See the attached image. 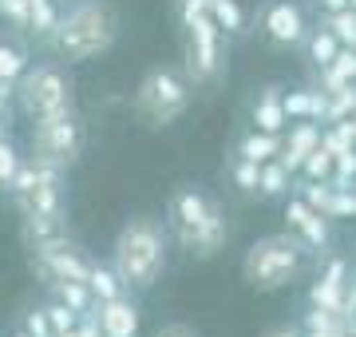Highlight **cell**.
<instances>
[{"label":"cell","mask_w":356,"mask_h":337,"mask_svg":"<svg viewBox=\"0 0 356 337\" xmlns=\"http://www.w3.org/2000/svg\"><path fill=\"white\" fill-rule=\"evenodd\" d=\"M119 32H123V13L111 0H67V13H60V24L48 36V44L60 60L83 64L107 52Z\"/></svg>","instance_id":"obj_1"},{"label":"cell","mask_w":356,"mask_h":337,"mask_svg":"<svg viewBox=\"0 0 356 337\" xmlns=\"http://www.w3.org/2000/svg\"><path fill=\"white\" fill-rule=\"evenodd\" d=\"M166 258H170V230L159 219L139 214L119 226L111 246V270L119 274V282L127 290H139V294L151 290L163 278Z\"/></svg>","instance_id":"obj_2"},{"label":"cell","mask_w":356,"mask_h":337,"mask_svg":"<svg viewBox=\"0 0 356 337\" xmlns=\"http://www.w3.org/2000/svg\"><path fill=\"white\" fill-rule=\"evenodd\" d=\"M166 230L191 258H214L226 246L229 226L214 198H206L198 187H178L166 203Z\"/></svg>","instance_id":"obj_3"},{"label":"cell","mask_w":356,"mask_h":337,"mask_svg":"<svg viewBox=\"0 0 356 337\" xmlns=\"http://www.w3.org/2000/svg\"><path fill=\"white\" fill-rule=\"evenodd\" d=\"M301 266H305V250H301V242H297L289 230L285 234H266V238L250 242V250H245L242 278H245V285L269 294V290L289 285L293 278L301 274Z\"/></svg>","instance_id":"obj_4"},{"label":"cell","mask_w":356,"mask_h":337,"mask_svg":"<svg viewBox=\"0 0 356 337\" xmlns=\"http://www.w3.org/2000/svg\"><path fill=\"white\" fill-rule=\"evenodd\" d=\"M191 79L182 76L178 68L159 64L143 76L139 91H135V116L147 123V127H170L175 119L186 116L191 107Z\"/></svg>","instance_id":"obj_5"},{"label":"cell","mask_w":356,"mask_h":337,"mask_svg":"<svg viewBox=\"0 0 356 337\" xmlns=\"http://www.w3.org/2000/svg\"><path fill=\"white\" fill-rule=\"evenodd\" d=\"M16 100L32 119H56L76 111V79L64 64H28V72L16 79Z\"/></svg>","instance_id":"obj_6"},{"label":"cell","mask_w":356,"mask_h":337,"mask_svg":"<svg viewBox=\"0 0 356 337\" xmlns=\"http://www.w3.org/2000/svg\"><path fill=\"white\" fill-rule=\"evenodd\" d=\"M182 56H186V79L191 84H210L222 76L226 68V44H222V28L206 16H194L182 24Z\"/></svg>","instance_id":"obj_7"},{"label":"cell","mask_w":356,"mask_h":337,"mask_svg":"<svg viewBox=\"0 0 356 337\" xmlns=\"http://www.w3.org/2000/svg\"><path fill=\"white\" fill-rule=\"evenodd\" d=\"M83 143H88V131H83L76 111L56 119H32V147L40 159H51L56 167H72L83 155Z\"/></svg>","instance_id":"obj_8"},{"label":"cell","mask_w":356,"mask_h":337,"mask_svg":"<svg viewBox=\"0 0 356 337\" xmlns=\"http://www.w3.org/2000/svg\"><path fill=\"white\" fill-rule=\"evenodd\" d=\"M254 28L273 52H293L305 40L309 20L297 0H261V8L254 13Z\"/></svg>","instance_id":"obj_9"},{"label":"cell","mask_w":356,"mask_h":337,"mask_svg":"<svg viewBox=\"0 0 356 337\" xmlns=\"http://www.w3.org/2000/svg\"><path fill=\"white\" fill-rule=\"evenodd\" d=\"M91 313H95L103 337H139L143 313H139V306L131 301V294L111 298V301H95V310Z\"/></svg>","instance_id":"obj_10"},{"label":"cell","mask_w":356,"mask_h":337,"mask_svg":"<svg viewBox=\"0 0 356 337\" xmlns=\"http://www.w3.org/2000/svg\"><path fill=\"white\" fill-rule=\"evenodd\" d=\"M281 84H266V88L254 95V104H250V127L257 131H285L289 127V119H285V111H281Z\"/></svg>","instance_id":"obj_11"},{"label":"cell","mask_w":356,"mask_h":337,"mask_svg":"<svg viewBox=\"0 0 356 337\" xmlns=\"http://www.w3.org/2000/svg\"><path fill=\"white\" fill-rule=\"evenodd\" d=\"M281 111L285 119H313L321 123V111H325V91L321 88H293V91H281Z\"/></svg>","instance_id":"obj_12"},{"label":"cell","mask_w":356,"mask_h":337,"mask_svg":"<svg viewBox=\"0 0 356 337\" xmlns=\"http://www.w3.org/2000/svg\"><path fill=\"white\" fill-rule=\"evenodd\" d=\"M281 151V135L277 131H242L238 135V143H234V155L238 159H250V163H266V159H273Z\"/></svg>","instance_id":"obj_13"},{"label":"cell","mask_w":356,"mask_h":337,"mask_svg":"<svg viewBox=\"0 0 356 337\" xmlns=\"http://www.w3.org/2000/svg\"><path fill=\"white\" fill-rule=\"evenodd\" d=\"M293 238L301 242L305 254H325V250L332 246V219L329 214H321V210H313V214L293 230Z\"/></svg>","instance_id":"obj_14"},{"label":"cell","mask_w":356,"mask_h":337,"mask_svg":"<svg viewBox=\"0 0 356 337\" xmlns=\"http://www.w3.org/2000/svg\"><path fill=\"white\" fill-rule=\"evenodd\" d=\"M301 52H305V64L313 68V72H321L332 56L341 52V44H337V36H332L325 24H317V28H309V32H305V40H301Z\"/></svg>","instance_id":"obj_15"},{"label":"cell","mask_w":356,"mask_h":337,"mask_svg":"<svg viewBox=\"0 0 356 337\" xmlns=\"http://www.w3.org/2000/svg\"><path fill=\"white\" fill-rule=\"evenodd\" d=\"M293 191V175L285 167H281V159H266L261 167H257V198H266V203H273V198H285Z\"/></svg>","instance_id":"obj_16"},{"label":"cell","mask_w":356,"mask_h":337,"mask_svg":"<svg viewBox=\"0 0 356 337\" xmlns=\"http://www.w3.org/2000/svg\"><path fill=\"white\" fill-rule=\"evenodd\" d=\"M317 76H321V84H317L321 91H337L344 84H356V48H341Z\"/></svg>","instance_id":"obj_17"},{"label":"cell","mask_w":356,"mask_h":337,"mask_svg":"<svg viewBox=\"0 0 356 337\" xmlns=\"http://www.w3.org/2000/svg\"><path fill=\"white\" fill-rule=\"evenodd\" d=\"M24 238L28 242H56V238H67V222L64 214H24Z\"/></svg>","instance_id":"obj_18"},{"label":"cell","mask_w":356,"mask_h":337,"mask_svg":"<svg viewBox=\"0 0 356 337\" xmlns=\"http://www.w3.org/2000/svg\"><path fill=\"white\" fill-rule=\"evenodd\" d=\"M88 290H91V298H95V301H111V298H123V294H131L127 285L119 282V274H115L111 266H103V262H91Z\"/></svg>","instance_id":"obj_19"},{"label":"cell","mask_w":356,"mask_h":337,"mask_svg":"<svg viewBox=\"0 0 356 337\" xmlns=\"http://www.w3.org/2000/svg\"><path fill=\"white\" fill-rule=\"evenodd\" d=\"M48 285H51V298L64 301V306L76 313V318H83V313L95 310V298H91L88 282H48Z\"/></svg>","instance_id":"obj_20"},{"label":"cell","mask_w":356,"mask_h":337,"mask_svg":"<svg viewBox=\"0 0 356 337\" xmlns=\"http://www.w3.org/2000/svg\"><path fill=\"white\" fill-rule=\"evenodd\" d=\"M28 64H32V56H28L24 44H13V40H0V84H13L28 72Z\"/></svg>","instance_id":"obj_21"},{"label":"cell","mask_w":356,"mask_h":337,"mask_svg":"<svg viewBox=\"0 0 356 337\" xmlns=\"http://www.w3.org/2000/svg\"><path fill=\"white\" fill-rule=\"evenodd\" d=\"M210 20L222 28V36H242L245 32V13L238 0H210Z\"/></svg>","instance_id":"obj_22"},{"label":"cell","mask_w":356,"mask_h":337,"mask_svg":"<svg viewBox=\"0 0 356 337\" xmlns=\"http://www.w3.org/2000/svg\"><path fill=\"white\" fill-rule=\"evenodd\" d=\"M60 24V8L56 0H32V13H28V36L36 40H48Z\"/></svg>","instance_id":"obj_23"},{"label":"cell","mask_w":356,"mask_h":337,"mask_svg":"<svg viewBox=\"0 0 356 337\" xmlns=\"http://www.w3.org/2000/svg\"><path fill=\"white\" fill-rule=\"evenodd\" d=\"M321 147H325L332 159L344 155V151H356L353 123H348V119H341V123H325V127H321Z\"/></svg>","instance_id":"obj_24"},{"label":"cell","mask_w":356,"mask_h":337,"mask_svg":"<svg viewBox=\"0 0 356 337\" xmlns=\"http://www.w3.org/2000/svg\"><path fill=\"white\" fill-rule=\"evenodd\" d=\"M321 24L337 36V44H341V48H356V13H353V8L325 13V16H321Z\"/></svg>","instance_id":"obj_25"},{"label":"cell","mask_w":356,"mask_h":337,"mask_svg":"<svg viewBox=\"0 0 356 337\" xmlns=\"http://www.w3.org/2000/svg\"><path fill=\"white\" fill-rule=\"evenodd\" d=\"M309 306L344 313V285H332V282H321V278H317V282L309 285Z\"/></svg>","instance_id":"obj_26"},{"label":"cell","mask_w":356,"mask_h":337,"mask_svg":"<svg viewBox=\"0 0 356 337\" xmlns=\"http://www.w3.org/2000/svg\"><path fill=\"white\" fill-rule=\"evenodd\" d=\"M321 214H329L332 222L356 219V195H353V187H332V195H329V203H325V210H321Z\"/></svg>","instance_id":"obj_27"},{"label":"cell","mask_w":356,"mask_h":337,"mask_svg":"<svg viewBox=\"0 0 356 337\" xmlns=\"http://www.w3.org/2000/svg\"><path fill=\"white\" fill-rule=\"evenodd\" d=\"M257 167L261 163H250V159H229V182L242 191V195H257Z\"/></svg>","instance_id":"obj_28"},{"label":"cell","mask_w":356,"mask_h":337,"mask_svg":"<svg viewBox=\"0 0 356 337\" xmlns=\"http://www.w3.org/2000/svg\"><path fill=\"white\" fill-rule=\"evenodd\" d=\"M28 13H32V0H0V20L16 32H28Z\"/></svg>","instance_id":"obj_29"},{"label":"cell","mask_w":356,"mask_h":337,"mask_svg":"<svg viewBox=\"0 0 356 337\" xmlns=\"http://www.w3.org/2000/svg\"><path fill=\"white\" fill-rule=\"evenodd\" d=\"M353 182H356V151H344V155L332 159L329 187H353Z\"/></svg>","instance_id":"obj_30"},{"label":"cell","mask_w":356,"mask_h":337,"mask_svg":"<svg viewBox=\"0 0 356 337\" xmlns=\"http://www.w3.org/2000/svg\"><path fill=\"white\" fill-rule=\"evenodd\" d=\"M20 151L13 147V139H0V191H8V182H13L16 167H20Z\"/></svg>","instance_id":"obj_31"},{"label":"cell","mask_w":356,"mask_h":337,"mask_svg":"<svg viewBox=\"0 0 356 337\" xmlns=\"http://www.w3.org/2000/svg\"><path fill=\"white\" fill-rule=\"evenodd\" d=\"M44 313H48V325H51V337L56 334H67V329H72V325H76V313L67 310L64 301H56L51 298L48 306H44Z\"/></svg>","instance_id":"obj_32"},{"label":"cell","mask_w":356,"mask_h":337,"mask_svg":"<svg viewBox=\"0 0 356 337\" xmlns=\"http://www.w3.org/2000/svg\"><path fill=\"white\" fill-rule=\"evenodd\" d=\"M297 191H301V198H305L313 210H325V203H329V195H332L329 182H305V179H297Z\"/></svg>","instance_id":"obj_33"},{"label":"cell","mask_w":356,"mask_h":337,"mask_svg":"<svg viewBox=\"0 0 356 337\" xmlns=\"http://www.w3.org/2000/svg\"><path fill=\"white\" fill-rule=\"evenodd\" d=\"M28 337H51V325H48V313H44V306H32V310L24 313V325H20Z\"/></svg>","instance_id":"obj_34"},{"label":"cell","mask_w":356,"mask_h":337,"mask_svg":"<svg viewBox=\"0 0 356 337\" xmlns=\"http://www.w3.org/2000/svg\"><path fill=\"white\" fill-rule=\"evenodd\" d=\"M321 282H332V285H344L348 282V258H329L321 266Z\"/></svg>","instance_id":"obj_35"},{"label":"cell","mask_w":356,"mask_h":337,"mask_svg":"<svg viewBox=\"0 0 356 337\" xmlns=\"http://www.w3.org/2000/svg\"><path fill=\"white\" fill-rule=\"evenodd\" d=\"M76 337H103V334H99V322H95V313H83V318H76Z\"/></svg>","instance_id":"obj_36"},{"label":"cell","mask_w":356,"mask_h":337,"mask_svg":"<svg viewBox=\"0 0 356 337\" xmlns=\"http://www.w3.org/2000/svg\"><path fill=\"white\" fill-rule=\"evenodd\" d=\"M154 337H198V334H194V329H191L186 322H166Z\"/></svg>","instance_id":"obj_37"},{"label":"cell","mask_w":356,"mask_h":337,"mask_svg":"<svg viewBox=\"0 0 356 337\" xmlns=\"http://www.w3.org/2000/svg\"><path fill=\"white\" fill-rule=\"evenodd\" d=\"M344 313H356V282H344Z\"/></svg>","instance_id":"obj_38"},{"label":"cell","mask_w":356,"mask_h":337,"mask_svg":"<svg viewBox=\"0 0 356 337\" xmlns=\"http://www.w3.org/2000/svg\"><path fill=\"white\" fill-rule=\"evenodd\" d=\"M321 13H341V8H348V0H313Z\"/></svg>","instance_id":"obj_39"},{"label":"cell","mask_w":356,"mask_h":337,"mask_svg":"<svg viewBox=\"0 0 356 337\" xmlns=\"http://www.w3.org/2000/svg\"><path fill=\"white\" fill-rule=\"evenodd\" d=\"M266 337H301V329H297V325H277V329H269Z\"/></svg>","instance_id":"obj_40"},{"label":"cell","mask_w":356,"mask_h":337,"mask_svg":"<svg viewBox=\"0 0 356 337\" xmlns=\"http://www.w3.org/2000/svg\"><path fill=\"white\" fill-rule=\"evenodd\" d=\"M0 139H8V116H0Z\"/></svg>","instance_id":"obj_41"},{"label":"cell","mask_w":356,"mask_h":337,"mask_svg":"<svg viewBox=\"0 0 356 337\" xmlns=\"http://www.w3.org/2000/svg\"><path fill=\"white\" fill-rule=\"evenodd\" d=\"M348 123H353V131H356V111H353V116H348Z\"/></svg>","instance_id":"obj_42"},{"label":"cell","mask_w":356,"mask_h":337,"mask_svg":"<svg viewBox=\"0 0 356 337\" xmlns=\"http://www.w3.org/2000/svg\"><path fill=\"white\" fill-rule=\"evenodd\" d=\"M13 337H28V334H24V329H16V334H13Z\"/></svg>","instance_id":"obj_43"},{"label":"cell","mask_w":356,"mask_h":337,"mask_svg":"<svg viewBox=\"0 0 356 337\" xmlns=\"http://www.w3.org/2000/svg\"><path fill=\"white\" fill-rule=\"evenodd\" d=\"M348 8H353V13H356V0H348Z\"/></svg>","instance_id":"obj_44"}]
</instances>
